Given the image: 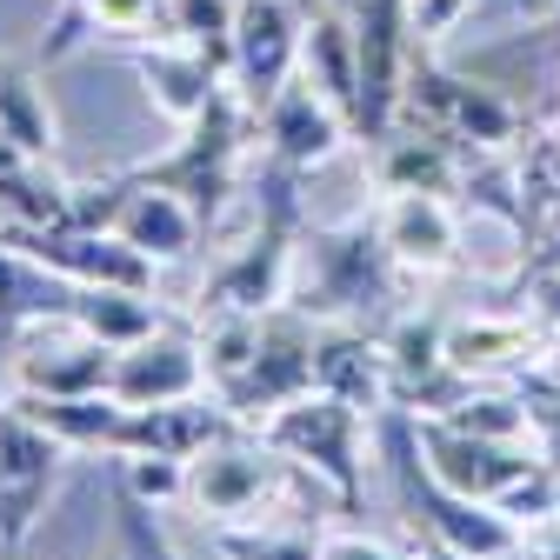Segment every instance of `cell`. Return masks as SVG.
<instances>
[{"mask_svg":"<svg viewBox=\"0 0 560 560\" xmlns=\"http://www.w3.org/2000/svg\"><path fill=\"white\" fill-rule=\"evenodd\" d=\"M407 280L413 273L394 260L381 221L354 214V221H334V228L301 234L288 307L307 314L314 327H387L400 314V288H407Z\"/></svg>","mask_w":560,"mask_h":560,"instance_id":"cell-1","label":"cell"},{"mask_svg":"<svg viewBox=\"0 0 560 560\" xmlns=\"http://www.w3.org/2000/svg\"><path fill=\"white\" fill-rule=\"evenodd\" d=\"M254 127H260V120L247 114V101H241L234 88H221L214 107L180 127V148H174V154H161V161H148V167H127V174H133V180H154V187H167V194H180L194 214H200V228L214 234L221 214L241 200Z\"/></svg>","mask_w":560,"mask_h":560,"instance_id":"cell-2","label":"cell"},{"mask_svg":"<svg viewBox=\"0 0 560 560\" xmlns=\"http://www.w3.org/2000/svg\"><path fill=\"white\" fill-rule=\"evenodd\" d=\"M288 480H294L288 454L260 428H234L187 460V508L207 527H241V521H260V508H273Z\"/></svg>","mask_w":560,"mask_h":560,"instance_id":"cell-3","label":"cell"},{"mask_svg":"<svg viewBox=\"0 0 560 560\" xmlns=\"http://www.w3.org/2000/svg\"><path fill=\"white\" fill-rule=\"evenodd\" d=\"M361 420L368 413L354 400L314 387V394H301L288 407H273L260 420V434L288 454L294 467H307L314 480H327L334 494H340V508H354L361 501Z\"/></svg>","mask_w":560,"mask_h":560,"instance_id":"cell-4","label":"cell"},{"mask_svg":"<svg viewBox=\"0 0 560 560\" xmlns=\"http://www.w3.org/2000/svg\"><path fill=\"white\" fill-rule=\"evenodd\" d=\"M314 354H320V327H314L307 314H294V307H273V314L260 320L254 361L221 387V400L247 420V428H260L273 407L314 394Z\"/></svg>","mask_w":560,"mask_h":560,"instance_id":"cell-5","label":"cell"},{"mask_svg":"<svg viewBox=\"0 0 560 560\" xmlns=\"http://www.w3.org/2000/svg\"><path fill=\"white\" fill-rule=\"evenodd\" d=\"M307 8H314V0H241V14H234V67H228V88L247 101V114H260L280 88L301 74Z\"/></svg>","mask_w":560,"mask_h":560,"instance_id":"cell-6","label":"cell"},{"mask_svg":"<svg viewBox=\"0 0 560 560\" xmlns=\"http://www.w3.org/2000/svg\"><path fill=\"white\" fill-rule=\"evenodd\" d=\"M67 454L74 447L54 441L21 400L0 407V547H27L34 521L47 514V494H54Z\"/></svg>","mask_w":560,"mask_h":560,"instance_id":"cell-7","label":"cell"},{"mask_svg":"<svg viewBox=\"0 0 560 560\" xmlns=\"http://www.w3.org/2000/svg\"><path fill=\"white\" fill-rule=\"evenodd\" d=\"M413 447H420V460H428V474H434V480H447L454 494L487 501V508H494L508 487L540 460V454H534V447H521V441H487V434H467V428H454V420H441V413H413Z\"/></svg>","mask_w":560,"mask_h":560,"instance_id":"cell-8","label":"cell"},{"mask_svg":"<svg viewBox=\"0 0 560 560\" xmlns=\"http://www.w3.org/2000/svg\"><path fill=\"white\" fill-rule=\"evenodd\" d=\"M260 140H267V161H280V167H301V174H314V167H327L347 140H354V127H347V114L307 81V74H294L288 88H280L260 114Z\"/></svg>","mask_w":560,"mask_h":560,"instance_id":"cell-9","label":"cell"},{"mask_svg":"<svg viewBox=\"0 0 560 560\" xmlns=\"http://www.w3.org/2000/svg\"><path fill=\"white\" fill-rule=\"evenodd\" d=\"M114 400L127 407H167V400H194V394H214L207 387V354H200V334L194 327H161L148 340L120 347L114 361Z\"/></svg>","mask_w":560,"mask_h":560,"instance_id":"cell-10","label":"cell"},{"mask_svg":"<svg viewBox=\"0 0 560 560\" xmlns=\"http://www.w3.org/2000/svg\"><path fill=\"white\" fill-rule=\"evenodd\" d=\"M107 228L127 241V247H140L154 267H167V260H187L194 247H200V214L180 200V194H167V187H154V180H133V174H120L114 180V214H107Z\"/></svg>","mask_w":560,"mask_h":560,"instance_id":"cell-11","label":"cell"},{"mask_svg":"<svg viewBox=\"0 0 560 560\" xmlns=\"http://www.w3.org/2000/svg\"><path fill=\"white\" fill-rule=\"evenodd\" d=\"M374 148V180L381 194H454L460 174H467V154L454 148L447 133L420 127V120H394Z\"/></svg>","mask_w":560,"mask_h":560,"instance_id":"cell-12","label":"cell"},{"mask_svg":"<svg viewBox=\"0 0 560 560\" xmlns=\"http://www.w3.org/2000/svg\"><path fill=\"white\" fill-rule=\"evenodd\" d=\"M133 74H140V94H148V107L174 127L200 120L207 107H214V94L228 88V74L214 60H200L194 47L180 40H154V47H133Z\"/></svg>","mask_w":560,"mask_h":560,"instance_id":"cell-13","label":"cell"},{"mask_svg":"<svg viewBox=\"0 0 560 560\" xmlns=\"http://www.w3.org/2000/svg\"><path fill=\"white\" fill-rule=\"evenodd\" d=\"M374 221H381L394 260L413 280L454 267V254H460V221H454V200L447 194H387Z\"/></svg>","mask_w":560,"mask_h":560,"instance_id":"cell-14","label":"cell"},{"mask_svg":"<svg viewBox=\"0 0 560 560\" xmlns=\"http://www.w3.org/2000/svg\"><path fill=\"white\" fill-rule=\"evenodd\" d=\"M314 387L354 400L361 413L394 407V368L374 327H320V354H314Z\"/></svg>","mask_w":560,"mask_h":560,"instance_id":"cell-15","label":"cell"},{"mask_svg":"<svg viewBox=\"0 0 560 560\" xmlns=\"http://www.w3.org/2000/svg\"><path fill=\"white\" fill-rule=\"evenodd\" d=\"M114 361L120 347L67 327V340H40L21 347V394H47V400H74V394H107L114 387Z\"/></svg>","mask_w":560,"mask_h":560,"instance_id":"cell-16","label":"cell"},{"mask_svg":"<svg viewBox=\"0 0 560 560\" xmlns=\"http://www.w3.org/2000/svg\"><path fill=\"white\" fill-rule=\"evenodd\" d=\"M154 27H167V0H60V14L47 21V40H40V67L81 54V47L101 40V34L148 40ZM154 40H161V34H154Z\"/></svg>","mask_w":560,"mask_h":560,"instance_id":"cell-17","label":"cell"},{"mask_svg":"<svg viewBox=\"0 0 560 560\" xmlns=\"http://www.w3.org/2000/svg\"><path fill=\"white\" fill-rule=\"evenodd\" d=\"M54 441H67L74 454H127V434H133V407L114 400V394H74V400H47V394H14Z\"/></svg>","mask_w":560,"mask_h":560,"instance_id":"cell-18","label":"cell"},{"mask_svg":"<svg viewBox=\"0 0 560 560\" xmlns=\"http://www.w3.org/2000/svg\"><path fill=\"white\" fill-rule=\"evenodd\" d=\"M67 314H74V280L0 241V320H14V327H47L54 320V327H67Z\"/></svg>","mask_w":560,"mask_h":560,"instance_id":"cell-19","label":"cell"},{"mask_svg":"<svg viewBox=\"0 0 560 560\" xmlns=\"http://www.w3.org/2000/svg\"><path fill=\"white\" fill-rule=\"evenodd\" d=\"M67 327H81L107 347H133L167 327V314L154 307L148 288H74V314H67Z\"/></svg>","mask_w":560,"mask_h":560,"instance_id":"cell-20","label":"cell"},{"mask_svg":"<svg viewBox=\"0 0 560 560\" xmlns=\"http://www.w3.org/2000/svg\"><path fill=\"white\" fill-rule=\"evenodd\" d=\"M534 354V327L521 314H480V320H447V361L480 381V374H501L514 361Z\"/></svg>","mask_w":560,"mask_h":560,"instance_id":"cell-21","label":"cell"},{"mask_svg":"<svg viewBox=\"0 0 560 560\" xmlns=\"http://www.w3.org/2000/svg\"><path fill=\"white\" fill-rule=\"evenodd\" d=\"M0 140L21 154H40V161H54V148H60V127H54L40 81L27 67H8V60H0Z\"/></svg>","mask_w":560,"mask_h":560,"instance_id":"cell-22","label":"cell"},{"mask_svg":"<svg viewBox=\"0 0 560 560\" xmlns=\"http://www.w3.org/2000/svg\"><path fill=\"white\" fill-rule=\"evenodd\" d=\"M234 14H241V0H167L161 40L194 47L200 60H214L228 74V67H234Z\"/></svg>","mask_w":560,"mask_h":560,"instance_id":"cell-23","label":"cell"},{"mask_svg":"<svg viewBox=\"0 0 560 560\" xmlns=\"http://www.w3.org/2000/svg\"><path fill=\"white\" fill-rule=\"evenodd\" d=\"M214 553L221 560H320V534L241 521V527H214Z\"/></svg>","mask_w":560,"mask_h":560,"instance_id":"cell-24","label":"cell"},{"mask_svg":"<svg viewBox=\"0 0 560 560\" xmlns=\"http://www.w3.org/2000/svg\"><path fill=\"white\" fill-rule=\"evenodd\" d=\"M441 420H454V428H467V434H487V441H527V428H534L527 400H514V394H480V387H467Z\"/></svg>","mask_w":560,"mask_h":560,"instance_id":"cell-25","label":"cell"},{"mask_svg":"<svg viewBox=\"0 0 560 560\" xmlns=\"http://www.w3.org/2000/svg\"><path fill=\"white\" fill-rule=\"evenodd\" d=\"M120 494L148 508H180L187 501V460L174 454H120Z\"/></svg>","mask_w":560,"mask_h":560,"instance_id":"cell-26","label":"cell"},{"mask_svg":"<svg viewBox=\"0 0 560 560\" xmlns=\"http://www.w3.org/2000/svg\"><path fill=\"white\" fill-rule=\"evenodd\" d=\"M21 347H27V327L0 320V407L21 394Z\"/></svg>","mask_w":560,"mask_h":560,"instance_id":"cell-27","label":"cell"},{"mask_svg":"<svg viewBox=\"0 0 560 560\" xmlns=\"http://www.w3.org/2000/svg\"><path fill=\"white\" fill-rule=\"evenodd\" d=\"M320 560H394V547L368 534H320Z\"/></svg>","mask_w":560,"mask_h":560,"instance_id":"cell-28","label":"cell"},{"mask_svg":"<svg viewBox=\"0 0 560 560\" xmlns=\"http://www.w3.org/2000/svg\"><path fill=\"white\" fill-rule=\"evenodd\" d=\"M487 560H534V553H527V547L514 540V547H501V553H487Z\"/></svg>","mask_w":560,"mask_h":560,"instance_id":"cell-29","label":"cell"},{"mask_svg":"<svg viewBox=\"0 0 560 560\" xmlns=\"http://www.w3.org/2000/svg\"><path fill=\"white\" fill-rule=\"evenodd\" d=\"M0 560H27V553H21V547H0Z\"/></svg>","mask_w":560,"mask_h":560,"instance_id":"cell-30","label":"cell"}]
</instances>
